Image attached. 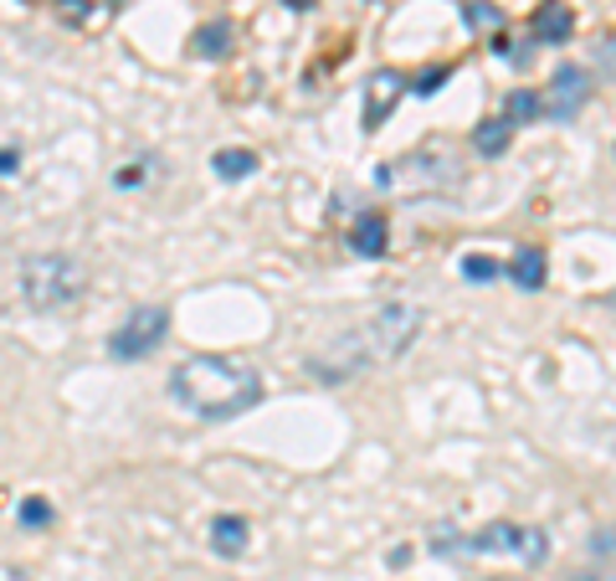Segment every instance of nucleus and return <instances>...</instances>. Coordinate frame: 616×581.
Masks as SVG:
<instances>
[{
    "instance_id": "1",
    "label": "nucleus",
    "mask_w": 616,
    "mask_h": 581,
    "mask_svg": "<svg viewBox=\"0 0 616 581\" xmlns=\"http://www.w3.org/2000/svg\"><path fill=\"white\" fill-rule=\"evenodd\" d=\"M170 396L201 422H227L262 402V376L227 355H191L170 370Z\"/></svg>"
},
{
    "instance_id": "2",
    "label": "nucleus",
    "mask_w": 616,
    "mask_h": 581,
    "mask_svg": "<svg viewBox=\"0 0 616 581\" xmlns=\"http://www.w3.org/2000/svg\"><path fill=\"white\" fill-rule=\"evenodd\" d=\"M21 293H26L31 310H62L82 293V263L62 257V252H37L21 268Z\"/></svg>"
},
{
    "instance_id": "3",
    "label": "nucleus",
    "mask_w": 616,
    "mask_h": 581,
    "mask_svg": "<svg viewBox=\"0 0 616 581\" xmlns=\"http://www.w3.org/2000/svg\"><path fill=\"white\" fill-rule=\"evenodd\" d=\"M447 551H467V556H488V551H509V556H524V561H539L544 556V535L539 530H519V525H488L473 541H458Z\"/></svg>"
},
{
    "instance_id": "4",
    "label": "nucleus",
    "mask_w": 616,
    "mask_h": 581,
    "mask_svg": "<svg viewBox=\"0 0 616 581\" xmlns=\"http://www.w3.org/2000/svg\"><path fill=\"white\" fill-rule=\"evenodd\" d=\"M165 330H170V314H165V310H139V314H129V325H124V330H114L108 350H114L118 361H144L150 350H159Z\"/></svg>"
},
{
    "instance_id": "5",
    "label": "nucleus",
    "mask_w": 616,
    "mask_h": 581,
    "mask_svg": "<svg viewBox=\"0 0 616 581\" xmlns=\"http://www.w3.org/2000/svg\"><path fill=\"white\" fill-rule=\"evenodd\" d=\"M586 98H591V73H586V67H560L555 83H550V93L539 98V114L576 118L580 109H586Z\"/></svg>"
},
{
    "instance_id": "6",
    "label": "nucleus",
    "mask_w": 616,
    "mask_h": 581,
    "mask_svg": "<svg viewBox=\"0 0 616 581\" xmlns=\"http://www.w3.org/2000/svg\"><path fill=\"white\" fill-rule=\"evenodd\" d=\"M401 93H406L401 73H375V78L365 83V129H381L385 114L401 103Z\"/></svg>"
},
{
    "instance_id": "7",
    "label": "nucleus",
    "mask_w": 616,
    "mask_h": 581,
    "mask_svg": "<svg viewBox=\"0 0 616 581\" xmlns=\"http://www.w3.org/2000/svg\"><path fill=\"white\" fill-rule=\"evenodd\" d=\"M529 31H535V41H570V31H576V11L565 5V0H544L535 11V21H529Z\"/></svg>"
},
{
    "instance_id": "8",
    "label": "nucleus",
    "mask_w": 616,
    "mask_h": 581,
    "mask_svg": "<svg viewBox=\"0 0 616 581\" xmlns=\"http://www.w3.org/2000/svg\"><path fill=\"white\" fill-rule=\"evenodd\" d=\"M509 278H514V289H524V293L544 289V252H539V248H519V252H514V263H509Z\"/></svg>"
},
{
    "instance_id": "9",
    "label": "nucleus",
    "mask_w": 616,
    "mask_h": 581,
    "mask_svg": "<svg viewBox=\"0 0 616 581\" xmlns=\"http://www.w3.org/2000/svg\"><path fill=\"white\" fill-rule=\"evenodd\" d=\"M211 545L221 556H242V551H247V520H242V515H221V520L211 525Z\"/></svg>"
},
{
    "instance_id": "10",
    "label": "nucleus",
    "mask_w": 616,
    "mask_h": 581,
    "mask_svg": "<svg viewBox=\"0 0 616 581\" xmlns=\"http://www.w3.org/2000/svg\"><path fill=\"white\" fill-rule=\"evenodd\" d=\"M509 139H514V124H509V118H483L478 129H473V150H478V155H503Z\"/></svg>"
},
{
    "instance_id": "11",
    "label": "nucleus",
    "mask_w": 616,
    "mask_h": 581,
    "mask_svg": "<svg viewBox=\"0 0 616 581\" xmlns=\"http://www.w3.org/2000/svg\"><path fill=\"white\" fill-rule=\"evenodd\" d=\"M231 52V26L227 21H206L195 31V58H227Z\"/></svg>"
},
{
    "instance_id": "12",
    "label": "nucleus",
    "mask_w": 616,
    "mask_h": 581,
    "mask_svg": "<svg viewBox=\"0 0 616 581\" xmlns=\"http://www.w3.org/2000/svg\"><path fill=\"white\" fill-rule=\"evenodd\" d=\"M349 248H360L365 252V257H381L385 252V216H360V222H355V242H349Z\"/></svg>"
},
{
    "instance_id": "13",
    "label": "nucleus",
    "mask_w": 616,
    "mask_h": 581,
    "mask_svg": "<svg viewBox=\"0 0 616 581\" xmlns=\"http://www.w3.org/2000/svg\"><path fill=\"white\" fill-rule=\"evenodd\" d=\"M257 170V155H252V150H221V155H216V175H221V180H242V175H252Z\"/></svg>"
},
{
    "instance_id": "14",
    "label": "nucleus",
    "mask_w": 616,
    "mask_h": 581,
    "mask_svg": "<svg viewBox=\"0 0 616 581\" xmlns=\"http://www.w3.org/2000/svg\"><path fill=\"white\" fill-rule=\"evenodd\" d=\"M539 114V98L535 93H514L509 98V124H524V118Z\"/></svg>"
},
{
    "instance_id": "15",
    "label": "nucleus",
    "mask_w": 616,
    "mask_h": 581,
    "mask_svg": "<svg viewBox=\"0 0 616 581\" xmlns=\"http://www.w3.org/2000/svg\"><path fill=\"white\" fill-rule=\"evenodd\" d=\"M493 273H499L493 257H467V263H462V278H473V283H488Z\"/></svg>"
},
{
    "instance_id": "16",
    "label": "nucleus",
    "mask_w": 616,
    "mask_h": 581,
    "mask_svg": "<svg viewBox=\"0 0 616 581\" xmlns=\"http://www.w3.org/2000/svg\"><path fill=\"white\" fill-rule=\"evenodd\" d=\"M462 21H467V26H493L499 11H493V5H473V0H467V5H462Z\"/></svg>"
},
{
    "instance_id": "17",
    "label": "nucleus",
    "mask_w": 616,
    "mask_h": 581,
    "mask_svg": "<svg viewBox=\"0 0 616 581\" xmlns=\"http://www.w3.org/2000/svg\"><path fill=\"white\" fill-rule=\"evenodd\" d=\"M47 520H52V509H47L41 500H26V504H21V525H47Z\"/></svg>"
},
{
    "instance_id": "18",
    "label": "nucleus",
    "mask_w": 616,
    "mask_h": 581,
    "mask_svg": "<svg viewBox=\"0 0 616 581\" xmlns=\"http://www.w3.org/2000/svg\"><path fill=\"white\" fill-rule=\"evenodd\" d=\"M442 83H447V67H437V73H426V78L416 83V93H437Z\"/></svg>"
},
{
    "instance_id": "19",
    "label": "nucleus",
    "mask_w": 616,
    "mask_h": 581,
    "mask_svg": "<svg viewBox=\"0 0 616 581\" xmlns=\"http://www.w3.org/2000/svg\"><path fill=\"white\" fill-rule=\"evenodd\" d=\"M570 581H616V571H576Z\"/></svg>"
},
{
    "instance_id": "20",
    "label": "nucleus",
    "mask_w": 616,
    "mask_h": 581,
    "mask_svg": "<svg viewBox=\"0 0 616 581\" xmlns=\"http://www.w3.org/2000/svg\"><path fill=\"white\" fill-rule=\"evenodd\" d=\"M591 551H616V530H601V541H591Z\"/></svg>"
},
{
    "instance_id": "21",
    "label": "nucleus",
    "mask_w": 616,
    "mask_h": 581,
    "mask_svg": "<svg viewBox=\"0 0 616 581\" xmlns=\"http://www.w3.org/2000/svg\"><path fill=\"white\" fill-rule=\"evenodd\" d=\"M16 165H21V160L11 155V150H0V175H11V170H16Z\"/></svg>"
},
{
    "instance_id": "22",
    "label": "nucleus",
    "mask_w": 616,
    "mask_h": 581,
    "mask_svg": "<svg viewBox=\"0 0 616 581\" xmlns=\"http://www.w3.org/2000/svg\"><path fill=\"white\" fill-rule=\"evenodd\" d=\"M601 62H606V67H616V37L606 41V58H601Z\"/></svg>"
},
{
    "instance_id": "23",
    "label": "nucleus",
    "mask_w": 616,
    "mask_h": 581,
    "mask_svg": "<svg viewBox=\"0 0 616 581\" xmlns=\"http://www.w3.org/2000/svg\"><path fill=\"white\" fill-rule=\"evenodd\" d=\"M293 11H308V5H319V0H288Z\"/></svg>"
},
{
    "instance_id": "24",
    "label": "nucleus",
    "mask_w": 616,
    "mask_h": 581,
    "mask_svg": "<svg viewBox=\"0 0 616 581\" xmlns=\"http://www.w3.org/2000/svg\"><path fill=\"white\" fill-rule=\"evenodd\" d=\"M493 581H514V577H493Z\"/></svg>"
}]
</instances>
